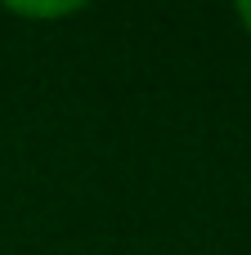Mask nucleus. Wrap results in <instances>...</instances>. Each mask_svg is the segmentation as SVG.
Masks as SVG:
<instances>
[{"mask_svg": "<svg viewBox=\"0 0 251 255\" xmlns=\"http://www.w3.org/2000/svg\"><path fill=\"white\" fill-rule=\"evenodd\" d=\"M238 18H243V27L251 31V0H238Z\"/></svg>", "mask_w": 251, "mask_h": 255, "instance_id": "f257e3e1", "label": "nucleus"}]
</instances>
